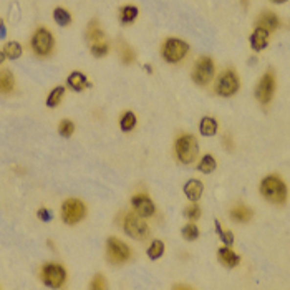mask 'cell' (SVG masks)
I'll use <instances>...</instances> for the list:
<instances>
[{"label": "cell", "instance_id": "3", "mask_svg": "<svg viewBox=\"0 0 290 290\" xmlns=\"http://www.w3.org/2000/svg\"><path fill=\"white\" fill-rule=\"evenodd\" d=\"M30 45H32V50L35 52L37 57H48V55L53 52L55 37L48 28L40 27L33 33L32 40H30Z\"/></svg>", "mask_w": 290, "mask_h": 290}, {"label": "cell", "instance_id": "29", "mask_svg": "<svg viewBox=\"0 0 290 290\" xmlns=\"http://www.w3.org/2000/svg\"><path fill=\"white\" fill-rule=\"evenodd\" d=\"M3 53H5L7 58L17 60L22 57L23 50H22V46H20V44H17V42H8V44L3 46Z\"/></svg>", "mask_w": 290, "mask_h": 290}, {"label": "cell", "instance_id": "39", "mask_svg": "<svg viewBox=\"0 0 290 290\" xmlns=\"http://www.w3.org/2000/svg\"><path fill=\"white\" fill-rule=\"evenodd\" d=\"M144 67H146V70L149 71V73H151V71H153V68H151V65H144Z\"/></svg>", "mask_w": 290, "mask_h": 290}, {"label": "cell", "instance_id": "21", "mask_svg": "<svg viewBox=\"0 0 290 290\" xmlns=\"http://www.w3.org/2000/svg\"><path fill=\"white\" fill-rule=\"evenodd\" d=\"M119 20H121V23H133L136 19H138V7L134 5H125L119 8Z\"/></svg>", "mask_w": 290, "mask_h": 290}, {"label": "cell", "instance_id": "10", "mask_svg": "<svg viewBox=\"0 0 290 290\" xmlns=\"http://www.w3.org/2000/svg\"><path fill=\"white\" fill-rule=\"evenodd\" d=\"M239 88H241V82H239L237 73L232 70L224 71L216 83V93L219 96H224V98L236 95V93L239 91Z\"/></svg>", "mask_w": 290, "mask_h": 290}, {"label": "cell", "instance_id": "17", "mask_svg": "<svg viewBox=\"0 0 290 290\" xmlns=\"http://www.w3.org/2000/svg\"><path fill=\"white\" fill-rule=\"evenodd\" d=\"M268 45V32L261 27H257L254 30V33L250 35V46L255 52H261Z\"/></svg>", "mask_w": 290, "mask_h": 290}, {"label": "cell", "instance_id": "33", "mask_svg": "<svg viewBox=\"0 0 290 290\" xmlns=\"http://www.w3.org/2000/svg\"><path fill=\"white\" fill-rule=\"evenodd\" d=\"M216 229H217V232H219V236H221V239H223V242L225 245L234 244V234L231 231H224V229L221 227L219 221H216Z\"/></svg>", "mask_w": 290, "mask_h": 290}, {"label": "cell", "instance_id": "36", "mask_svg": "<svg viewBox=\"0 0 290 290\" xmlns=\"http://www.w3.org/2000/svg\"><path fill=\"white\" fill-rule=\"evenodd\" d=\"M37 217L40 221H44V223H48V221H52L53 219V214L48 211V209H45V207H40L37 211Z\"/></svg>", "mask_w": 290, "mask_h": 290}, {"label": "cell", "instance_id": "25", "mask_svg": "<svg viewBox=\"0 0 290 290\" xmlns=\"http://www.w3.org/2000/svg\"><path fill=\"white\" fill-rule=\"evenodd\" d=\"M146 254H148V257L151 259V261H157V259H161V257H163V254H164V242L159 241V239L153 241L151 245L148 247Z\"/></svg>", "mask_w": 290, "mask_h": 290}, {"label": "cell", "instance_id": "9", "mask_svg": "<svg viewBox=\"0 0 290 290\" xmlns=\"http://www.w3.org/2000/svg\"><path fill=\"white\" fill-rule=\"evenodd\" d=\"M214 73H216V67H214L212 58L201 57L196 62V65L193 68V80L199 87H206V85L214 78Z\"/></svg>", "mask_w": 290, "mask_h": 290}, {"label": "cell", "instance_id": "27", "mask_svg": "<svg viewBox=\"0 0 290 290\" xmlns=\"http://www.w3.org/2000/svg\"><path fill=\"white\" fill-rule=\"evenodd\" d=\"M216 168H217V163H216V157L212 156V155H206L201 161H199V164H198V171H201L204 174L214 173Z\"/></svg>", "mask_w": 290, "mask_h": 290}, {"label": "cell", "instance_id": "38", "mask_svg": "<svg viewBox=\"0 0 290 290\" xmlns=\"http://www.w3.org/2000/svg\"><path fill=\"white\" fill-rule=\"evenodd\" d=\"M272 2H275V3H284V2H287V0H272Z\"/></svg>", "mask_w": 290, "mask_h": 290}, {"label": "cell", "instance_id": "35", "mask_svg": "<svg viewBox=\"0 0 290 290\" xmlns=\"http://www.w3.org/2000/svg\"><path fill=\"white\" fill-rule=\"evenodd\" d=\"M89 287H91L93 290H103V289H106V277H103L101 274H98L95 279L91 280Z\"/></svg>", "mask_w": 290, "mask_h": 290}, {"label": "cell", "instance_id": "40", "mask_svg": "<svg viewBox=\"0 0 290 290\" xmlns=\"http://www.w3.org/2000/svg\"><path fill=\"white\" fill-rule=\"evenodd\" d=\"M241 2H242V5L247 7V3H249V0H241Z\"/></svg>", "mask_w": 290, "mask_h": 290}, {"label": "cell", "instance_id": "28", "mask_svg": "<svg viewBox=\"0 0 290 290\" xmlns=\"http://www.w3.org/2000/svg\"><path fill=\"white\" fill-rule=\"evenodd\" d=\"M119 55H121V62L125 63V65H131V63L136 60L134 50L131 48L126 42H121V45H119Z\"/></svg>", "mask_w": 290, "mask_h": 290}, {"label": "cell", "instance_id": "16", "mask_svg": "<svg viewBox=\"0 0 290 290\" xmlns=\"http://www.w3.org/2000/svg\"><path fill=\"white\" fill-rule=\"evenodd\" d=\"M257 27L267 30V32L270 33L280 27V20L274 12H264V14L257 19Z\"/></svg>", "mask_w": 290, "mask_h": 290}, {"label": "cell", "instance_id": "26", "mask_svg": "<svg viewBox=\"0 0 290 290\" xmlns=\"http://www.w3.org/2000/svg\"><path fill=\"white\" fill-rule=\"evenodd\" d=\"M53 20L57 22L60 27H68L71 23V14L63 7H57L53 10Z\"/></svg>", "mask_w": 290, "mask_h": 290}, {"label": "cell", "instance_id": "4", "mask_svg": "<svg viewBox=\"0 0 290 290\" xmlns=\"http://www.w3.org/2000/svg\"><path fill=\"white\" fill-rule=\"evenodd\" d=\"M187 53H189V45L186 44L181 38H168V40L163 44V48H161V55L168 63H179L182 62Z\"/></svg>", "mask_w": 290, "mask_h": 290}, {"label": "cell", "instance_id": "32", "mask_svg": "<svg viewBox=\"0 0 290 290\" xmlns=\"http://www.w3.org/2000/svg\"><path fill=\"white\" fill-rule=\"evenodd\" d=\"M58 133H60V136H63V138H70V136L75 133L73 121H70V119H63L58 126Z\"/></svg>", "mask_w": 290, "mask_h": 290}, {"label": "cell", "instance_id": "7", "mask_svg": "<svg viewBox=\"0 0 290 290\" xmlns=\"http://www.w3.org/2000/svg\"><path fill=\"white\" fill-rule=\"evenodd\" d=\"M123 229L130 237L133 239H141L149 236V225L144 223L143 216H139L138 212H130V214L125 216V221H123Z\"/></svg>", "mask_w": 290, "mask_h": 290}, {"label": "cell", "instance_id": "6", "mask_svg": "<svg viewBox=\"0 0 290 290\" xmlns=\"http://www.w3.org/2000/svg\"><path fill=\"white\" fill-rule=\"evenodd\" d=\"M85 216H87V206L80 199L71 198L62 204V221L67 225L78 224L85 219Z\"/></svg>", "mask_w": 290, "mask_h": 290}, {"label": "cell", "instance_id": "11", "mask_svg": "<svg viewBox=\"0 0 290 290\" xmlns=\"http://www.w3.org/2000/svg\"><path fill=\"white\" fill-rule=\"evenodd\" d=\"M274 91H275V76L272 71H266L257 85V89H255L257 100L262 105H268L272 101V98H274Z\"/></svg>", "mask_w": 290, "mask_h": 290}, {"label": "cell", "instance_id": "24", "mask_svg": "<svg viewBox=\"0 0 290 290\" xmlns=\"http://www.w3.org/2000/svg\"><path fill=\"white\" fill-rule=\"evenodd\" d=\"M67 89L65 87H55L52 91L48 93V96H46V106L48 108H57L60 105V101H62V98L65 96Z\"/></svg>", "mask_w": 290, "mask_h": 290}, {"label": "cell", "instance_id": "34", "mask_svg": "<svg viewBox=\"0 0 290 290\" xmlns=\"http://www.w3.org/2000/svg\"><path fill=\"white\" fill-rule=\"evenodd\" d=\"M184 216L189 221H198L199 217H201V207H199L198 204H191V206H187L184 209Z\"/></svg>", "mask_w": 290, "mask_h": 290}, {"label": "cell", "instance_id": "14", "mask_svg": "<svg viewBox=\"0 0 290 290\" xmlns=\"http://www.w3.org/2000/svg\"><path fill=\"white\" fill-rule=\"evenodd\" d=\"M217 257H219V262L227 268L237 267L239 262H241V257H239L232 249H229V247H225V245L217 250Z\"/></svg>", "mask_w": 290, "mask_h": 290}, {"label": "cell", "instance_id": "31", "mask_svg": "<svg viewBox=\"0 0 290 290\" xmlns=\"http://www.w3.org/2000/svg\"><path fill=\"white\" fill-rule=\"evenodd\" d=\"M181 234H182V237L186 239V241H189V242H193V241H196V239L199 237V227L196 224H186L184 227L181 229Z\"/></svg>", "mask_w": 290, "mask_h": 290}, {"label": "cell", "instance_id": "18", "mask_svg": "<svg viewBox=\"0 0 290 290\" xmlns=\"http://www.w3.org/2000/svg\"><path fill=\"white\" fill-rule=\"evenodd\" d=\"M252 216H254L252 209L244 206V204H239V206L232 207V211H231V219L234 221V223L245 224L252 219Z\"/></svg>", "mask_w": 290, "mask_h": 290}, {"label": "cell", "instance_id": "13", "mask_svg": "<svg viewBox=\"0 0 290 290\" xmlns=\"http://www.w3.org/2000/svg\"><path fill=\"white\" fill-rule=\"evenodd\" d=\"M67 83L73 91H78V93L91 87V83H89V80L87 78V75L82 73V71H73V73L67 78Z\"/></svg>", "mask_w": 290, "mask_h": 290}, {"label": "cell", "instance_id": "23", "mask_svg": "<svg viewBox=\"0 0 290 290\" xmlns=\"http://www.w3.org/2000/svg\"><path fill=\"white\" fill-rule=\"evenodd\" d=\"M199 131L202 136H214L217 133V121L212 116H204L199 125Z\"/></svg>", "mask_w": 290, "mask_h": 290}, {"label": "cell", "instance_id": "22", "mask_svg": "<svg viewBox=\"0 0 290 290\" xmlns=\"http://www.w3.org/2000/svg\"><path fill=\"white\" fill-rule=\"evenodd\" d=\"M136 123H138V119H136V114L133 112H125L123 116L119 118V128H121V131H125V133L133 131L136 128Z\"/></svg>", "mask_w": 290, "mask_h": 290}, {"label": "cell", "instance_id": "30", "mask_svg": "<svg viewBox=\"0 0 290 290\" xmlns=\"http://www.w3.org/2000/svg\"><path fill=\"white\" fill-rule=\"evenodd\" d=\"M89 50H91V53L95 55L96 58H101V57H106V55H108L110 45L106 44V40L95 42V44H89Z\"/></svg>", "mask_w": 290, "mask_h": 290}, {"label": "cell", "instance_id": "8", "mask_svg": "<svg viewBox=\"0 0 290 290\" xmlns=\"http://www.w3.org/2000/svg\"><path fill=\"white\" fill-rule=\"evenodd\" d=\"M106 257L112 264H125L131 259V249L116 237H110L106 242Z\"/></svg>", "mask_w": 290, "mask_h": 290}, {"label": "cell", "instance_id": "19", "mask_svg": "<svg viewBox=\"0 0 290 290\" xmlns=\"http://www.w3.org/2000/svg\"><path fill=\"white\" fill-rule=\"evenodd\" d=\"M87 38L89 40V44H95V42H103V40H106L105 32L101 30L100 23H98V20H91V22L88 23Z\"/></svg>", "mask_w": 290, "mask_h": 290}, {"label": "cell", "instance_id": "15", "mask_svg": "<svg viewBox=\"0 0 290 290\" xmlns=\"http://www.w3.org/2000/svg\"><path fill=\"white\" fill-rule=\"evenodd\" d=\"M202 193H204V186L199 179H189L184 184V194L189 201H193V202L199 201Z\"/></svg>", "mask_w": 290, "mask_h": 290}, {"label": "cell", "instance_id": "20", "mask_svg": "<svg viewBox=\"0 0 290 290\" xmlns=\"http://www.w3.org/2000/svg\"><path fill=\"white\" fill-rule=\"evenodd\" d=\"M0 89H2L3 95H8L15 89V76L12 71L2 70V73H0Z\"/></svg>", "mask_w": 290, "mask_h": 290}, {"label": "cell", "instance_id": "12", "mask_svg": "<svg viewBox=\"0 0 290 290\" xmlns=\"http://www.w3.org/2000/svg\"><path fill=\"white\" fill-rule=\"evenodd\" d=\"M131 206H133L134 212H138V214L143 217H151V216H155V212H156V206H155V202H153V199L144 193L134 194L133 198H131Z\"/></svg>", "mask_w": 290, "mask_h": 290}, {"label": "cell", "instance_id": "1", "mask_svg": "<svg viewBox=\"0 0 290 290\" xmlns=\"http://www.w3.org/2000/svg\"><path fill=\"white\" fill-rule=\"evenodd\" d=\"M261 194L272 204H285L287 201V186L279 176H267L261 182Z\"/></svg>", "mask_w": 290, "mask_h": 290}, {"label": "cell", "instance_id": "5", "mask_svg": "<svg viewBox=\"0 0 290 290\" xmlns=\"http://www.w3.org/2000/svg\"><path fill=\"white\" fill-rule=\"evenodd\" d=\"M40 279L46 287L60 289L67 282V270L57 262H46L40 270Z\"/></svg>", "mask_w": 290, "mask_h": 290}, {"label": "cell", "instance_id": "37", "mask_svg": "<svg viewBox=\"0 0 290 290\" xmlns=\"http://www.w3.org/2000/svg\"><path fill=\"white\" fill-rule=\"evenodd\" d=\"M223 141H225V144H227V149H232V139L229 138V136H225Z\"/></svg>", "mask_w": 290, "mask_h": 290}, {"label": "cell", "instance_id": "2", "mask_svg": "<svg viewBox=\"0 0 290 290\" xmlns=\"http://www.w3.org/2000/svg\"><path fill=\"white\" fill-rule=\"evenodd\" d=\"M174 151H176L178 159L182 164H191L199 155V143L193 134H181L176 139L174 144Z\"/></svg>", "mask_w": 290, "mask_h": 290}]
</instances>
